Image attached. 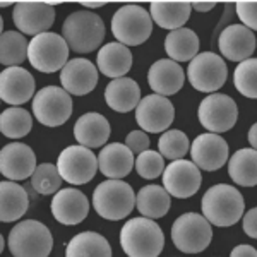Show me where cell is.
<instances>
[{
  "instance_id": "cell-36",
  "label": "cell",
  "mask_w": 257,
  "mask_h": 257,
  "mask_svg": "<svg viewBox=\"0 0 257 257\" xmlns=\"http://www.w3.org/2000/svg\"><path fill=\"white\" fill-rule=\"evenodd\" d=\"M62 180L59 168L53 163H41L38 165L36 172L31 177V185L41 196H52L57 194L62 187Z\"/></svg>"
},
{
  "instance_id": "cell-16",
  "label": "cell",
  "mask_w": 257,
  "mask_h": 257,
  "mask_svg": "<svg viewBox=\"0 0 257 257\" xmlns=\"http://www.w3.org/2000/svg\"><path fill=\"white\" fill-rule=\"evenodd\" d=\"M35 151L23 143H11L2 148L0 153V172L11 182H19L31 178L36 172Z\"/></svg>"
},
{
  "instance_id": "cell-42",
  "label": "cell",
  "mask_w": 257,
  "mask_h": 257,
  "mask_svg": "<svg viewBox=\"0 0 257 257\" xmlns=\"http://www.w3.org/2000/svg\"><path fill=\"white\" fill-rule=\"evenodd\" d=\"M230 257H257V250L252 245L242 243V245H237L231 250Z\"/></svg>"
},
{
  "instance_id": "cell-41",
  "label": "cell",
  "mask_w": 257,
  "mask_h": 257,
  "mask_svg": "<svg viewBox=\"0 0 257 257\" xmlns=\"http://www.w3.org/2000/svg\"><path fill=\"white\" fill-rule=\"evenodd\" d=\"M242 228L250 238H257V208L248 209L242 218Z\"/></svg>"
},
{
  "instance_id": "cell-12",
  "label": "cell",
  "mask_w": 257,
  "mask_h": 257,
  "mask_svg": "<svg viewBox=\"0 0 257 257\" xmlns=\"http://www.w3.org/2000/svg\"><path fill=\"white\" fill-rule=\"evenodd\" d=\"M197 117L201 125L213 134L228 132L235 127L238 118V108L233 98L228 94L213 93L199 103Z\"/></svg>"
},
{
  "instance_id": "cell-24",
  "label": "cell",
  "mask_w": 257,
  "mask_h": 257,
  "mask_svg": "<svg viewBox=\"0 0 257 257\" xmlns=\"http://www.w3.org/2000/svg\"><path fill=\"white\" fill-rule=\"evenodd\" d=\"M110 134L111 128L108 120L101 113H96V111L81 115L77 122L74 123V138L81 146L89 149L105 146Z\"/></svg>"
},
{
  "instance_id": "cell-37",
  "label": "cell",
  "mask_w": 257,
  "mask_h": 257,
  "mask_svg": "<svg viewBox=\"0 0 257 257\" xmlns=\"http://www.w3.org/2000/svg\"><path fill=\"white\" fill-rule=\"evenodd\" d=\"M233 84L242 96L257 99V59L240 62L233 72Z\"/></svg>"
},
{
  "instance_id": "cell-45",
  "label": "cell",
  "mask_w": 257,
  "mask_h": 257,
  "mask_svg": "<svg viewBox=\"0 0 257 257\" xmlns=\"http://www.w3.org/2000/svg\"><path fill=\"white\" fill-rule=\"evenodd\" d=\"M81 6L82 7H88V9H96V7H101V6H105V2H81Z\"/></svg>"
},
{
  "instance_id": "cell-43",
  "label": "cell",
  "mask_w": 257,
  "mask_h": 257,
  "mask_svg": "<svg viewBox=\"0 0 257 257\" xmlns=\"http://www.w3.org/2000/svg\"><path fill=\"white\" fill-rule=\"evenodd\" d=\"M214 6H216L214 2H192V9L197 12H209L214 9Z\"/></svg>"
},
{
  "instance_id": "cell-44",
  "label": "cell",
  "mask_w": 257,
  "mask_h": 257,
  "mask_svg": "<svg viewBox=\"0 0 257 257\" xmlns=\"http://www.w3.org/2000/svg\"><path fill=\"white\" fill-rule=\"evenodd\" d=\"M248 144L252 146V149L257 151V122L250 127V131H248Z\"/></svg>"
},
{
  "instance_id": "cell-28",
  "label": "cell",
  "mask_w": 257,
  "mask_h": 257,
  "mask_svg": "<svg viewBox=\"0 0 257 257\" xmlns=\"http://www.w3.org/2000/svg\"><path fill=\"white\" fill-rule=\"evenodd\" d=\"M192 12L190 2H151L149 14L155 24L163 30L175 31L184 28Z\"/></svg>"
},
{
  "instance_id": "cell-20",
  "label": "cell",
  "mask_w": 257,
  "mask_h": 257,
  "mask_svg": "<svg viewBox=\"0 0 257 257\" xmlns=\"http://www.w3.org/2000/svg\"><path fill=\"white\" fill-rule=\"evenodd\" d=\"M53 218L62 225L74 226L84 221L89 213V201L79 189H60L50 204Z\"/></svg>"
},
{
  "instance_id": "cell-3",
  "label": "cell",
  "mask_w": 257,
  "mask_h": 257,
  "mask_svg": "<svg viewBox=\"0 0 257 257\" xmlns=\"http://www.w3.org/2000/svg\"><path fill=\"white\" fill-rule=\"evenodd\" d=\"M62 36L76 53H89L99 48L105 38V24L96 12H72L62 24Z\"/></svg>"
},
{
  "instance_id": "cell-1",
  "label": "cell",
  "mask_w": 257,
  "mask_h": 257,
  "mask_svg": "<svg viewBox=\"0 0 257 257\" xmlns=\"http://www.w3.org/2000/svg\"><path fill=\"white\" fill-rule=\"evenodd\" d=\"M202 216L211 225L226 228L233 226L243 218L245 199L238 189L228 184H216L206 190L201 201Z\"/></svg>"
},
{
  "instance_id": "cell-34",
  "label": "cell",
  "mask_w": 257,
  "mask_h": 257,
  "mask_svg": "<svg viewBox=\"0 0 257 257\" xmlns=\"http://www.w3.org/2000/svg\"><path fill=\"white\" fill-rule=\"evenodd\" d=\"M33 128V117L28 110L21 106H11L0 115V131L6 138L21 139L28 136Z\"/></svg>"
},
{
  "instance_id": "cell-2",
  "label": "cell",
  "mask_w": 257,
  "mask_h": 257,
  "mask_svg": "<svg viewBox=\"0 0 257 257\" xmlns=\"http://www.w3.org/2000/svg\"><path fill=\"white\" fill-rule=\"evenodd\" d=\"M120 247L127 257H158L165 247L163 230L149 218H132L120 230Z\"/></svg>"
},
{
  "instance_id": "cell-18",
  "label": "cell",
  "mask_w": 257,
  "mask_h": 257,
  "mask_svg": "<svg viewBox=\"0 0 257 257\" xmlns=\"http://www.w3.org/2000/svg\"><path fill=\"white\" fill-rule=\"evenodd\" d=\"M255 35L243 24H228L218 35V48L225 59L243 62L252 59L255 52Z\"/></svg>"
},
{
  "instance_id": "cell-32",
  "label": "cell",
  "mask_w": 257,
  "mask_h": 257,
  "mask_svg": "<svg viewBox=\"0 0 257 257\" xmlns=\"http://www.w3.org/2000/svg\"><path fill=\"white\" fill-rule=\"evenodd\" d=\"M172 201H170V194L167 189L161 185H146L138 192V202L136 208L144 218L149 219H158L163 218L170 211Z\"/></svg>"
},
{
  "instance_id": "cell-22",
  "label": "cell",
  "mask_w": 257,
  "mask_h": 257,
  "mask_svg": "<svg viewBox=\"0 0 257 257\" xmlns=\"http://www.w3.org/2000/svg\"><path fill=\"white\" fill-rule=\"evenodd\" d=\"M149 88L155 91V94L161 96H172L184 88L185 74L184 69L173 62L172 59H161L156 60L149 67L148 72Z\"/></svg>"
},
{
  "instance_id": "cell-31",
  "label": "cell",
  "mask_w": 257,
  "mask_h": 257,
  "mask_svg": "<svg viewBox=\"0 0 257 257\" xmlns=\"http://www.w3.org/2000/svg\"><path fill=\"white\" fill-rule=\"evenodd\" d=\"M65 257H111L110 242L96 231H82L70 238Z\"/></svg>"
},
{
  "instance_id": "cell-23",
  "label": "cell",
  "mask_w": 257,
  "mask_h": 257,
  "mask_svg": "<svg viewBox=\"0 0 257 257\" xmlns=\"http://www.w3.org/2000/svg\"><path fill=\"white\" fill-rule=\"evenodd\" d=\"M98 167L99 172L106 178L122 180L136 167L134 153L125 144H120V143L106 144L105 148H101V151L98 155Z\"/></svg>"
},
{
  "instance_id": "cell-8",
  "label": "cell",
  "mask_w": 257,
  "mask_h": 257,
  "mask_svg": "<svg viewBox=\"0 0 257 257\" xmlns=\"http://www.w3.org/2000/svg\"><path fill=\"white\" fill-rule=\"evenodd\" d=\"M69 45L57 33H43L30 41L28 60L40 72L52 74L62 70L69 62Z\"/></svg>"
},
{
  "instance_id": "cell-6",
  "label": "cell",
  "mask_w": 257,
  "mask_h": 257,
  "mask_svg": "<svg viewBox=\"0 0 257 257\" xmlns=\"http://www.w3.org/2000/svg\"><path fill=\"white\" fill-rule=\"evenodd\" d=\"M111 33L118 43L125 47H138L153 33L151 14L136 4H127L120 7L111 18Z\"/></svg>"
},
{
  "instance_id": "cell-13",
  "label": "cell",
  "mask_w": 257,
  "mask_h": 257,
  "mask_svg": "<svg viewBox=\"0 0 257 257\" xmlns=\"http://www.w3.org/2000/svg\"><path fill=\"white\" fill-rule=\"evenodd\" d=\"M175 118V106L167 96L161 94H148L141 99L136 108V120L144 132L158 134L167 132Z\"/></svg>"
},
{
  "instance_id": "cell-19",
  "label": "cell",
  "mask_w": 257,
  "mask_h": 257,
  "mask_svg": "<svg viewBox=\"0 0 257 257\" xmlns=\"http://www.w3.org/2000/svg\"><path fill=\"white\" fill-rule=\"evenodd\" d=\"M35 77L24 67H7L0 74V98L7 105L19 106L35 98Z\"/></svg>"
},
{
  "instance_id": "cell-17",
  "label": "cell",
  "mask_w": 257,
  "mask_h": 257,
  "mask_svg": "<svg viewBox=\"0 0 257 257\" xmlns=\"http://www.w3.org/2000/svg\"><path fill=\"white\" fill-rule=\"evenodd\" d=\"M190 156L199 170L214 172L228 161V144L219 134H201L190 144Z\"/></svg>"
},
{
  "instance_id": "cell-35",
  "label": "cell",
  "mask_w": 257,
  "mask_h": 257,
  "mask_svg": "<svg viewBox=\"0 0 257 257\" xmlns=\"http://www.w3.org/2000/svg\"><path fill=\"white\" fill-rule=\"evenodd\" d=\"M190 143L185 132L178 131V128H172L161 134V138L158 139V151L163 158L177 161V160H184V156L189 153Z\"/></svg>"
},
{
  "instance_id": "cell-38",
  "label": "cell",
  "mask_w": 257,
  "mask_h": 257,
  "mask_svg": "<svg viewBox=\"0 0 257 257\" xmlns=\"http://www.w3.org/2000/svg\"><path fill=\"white\" fill-rule=\"evenodd\" d=\"M165 168H167L165 167V158L160 155V151L148 149V151L138 155V160H136V172L146 180L161 177Z\"/></svg>"
},
{
  "instance_id": "cell-21",
  "label": "cell",
  "mask_w": 257,
  "mask_h": 257,
  "mask_svg": "<svg viewBox=\"0 0 257 257\" xmlns=\"http://www.w3.org/2000/svg\"><path fill=\"white\" fill-rule=\"evenodd\" d=\"M62 88L69 94L84 96L96 88L98 84V69L93 62L88 59H72L67 62L64 69L60 70Z\"/></svg>"
},
{
  "instance_id": "cell-27",
  "label": "cell",
  "mask_w": 257,
  "mask_h": 257,
  "mask_svg": "<svg viewBox=\"0 0 257 257\" xmlns=\"http://www.w3.org/2000/svg\"><path fill=\"white\" fill-rule=\"evenodd\" d=\"M30 208V197L24 187L11 180L0 184V219L4 223L18 221Z\"/></svg>"
},
{
  "instance_id": "cell-5",
  "label": "cell",
  "mask_w": 257,
  "mask_h": 257,
  "mask_svg": "<svg viewBox=\"0 0 257 257\" xmlns=\"http://www.w3.org/2000/svg\"><path fill=\"white\" fill-rule=\"evenodd\" d=\"M7 243L14 257H48L53 248V237L41 221L24 219L11 230Z\"/></svg>"
},
{
  "instance_id": "cell-4",
  "label": "cell",
  "mask_w": 257,
  "mask_h": 257,
  "mask_svg": "<svg viewBox=\"0 0 257 257\" xmlns=\"http://www.w3.org/2000/svg\"><path fill=\"white\" fill-rule=\"evenodd\" d=\"M138 196L134 189L123 180H108L98 184L93 192V208L101 218L118 221L132 213Z\"/></svg>"
},
{
  "instance_id": "cell-7",
  "label": "cell",
  "mask_w": 257,
  "mask_h": 257,
  "mask_svg": "<svg viewBox=\"0 0 257 257\" xmlns=\"http://www.w3.org/2000/svg\"><path fill=\"white\" fill-rule=\"evenodd\" d=\"M213 238L211 223L199 213L180 214L172 225V240L184 254H199L206 250Z\"/></svg>"
},
{
  "instance_id": "cell-30",
  "label": "cell",
  "mask_w": 257,
  "mask_h": 257,
  "mask_svg": "<svg viewBox=\"0 0 257 257\" xmlns=\"http://www.w3.org/2000/svg\"><path fill=\"white\" fill-rule=\"evenodd\" d=\"M165 52L173 62H190L199 55V36L189 28L170 31L165 38Z\"/></svg>"
},
{
  "instance_id": "cell-10",
  "label": "cell",
  "mask_w": 257,
  "mask_h": 257,
  "mask_svg": "<svg viewBox=\"0 0 257 257\" xmlns=\"http://www.w3.org/2000/svg\"><path fill=\"white\" fill-rule=\"evenodd\" d=\"M187 77L194 89L213 94L226 82L228 67L218 53L201 52L196 59L190 60Z\"/></svg>"
},
{
  "instance_id": "cell-25",
  "label": "cell",
  "mask_w": 257,
  "mask_h": 257,
  "mask_svg": "<svg viewBox=\"0 0 257 257\" xmlns=\"http://www.w3.org/2000/svg\"><path fill=\"white\" fill-rule=\"evenodd\" d=\"M96 65L99 72L110 77L111 81L120 79L132 67V52L118 41L106 43L105 47L99 48Z\"/></svg>"
},
{
  "instance_id": "cell-26",
  "label": "cell",
  "mask_w": 257,
  "mask_h": 257,
  "mask_svg": "<svg viewBox=\"0 0 257 257\" xmlns=\"http://www.w3.org/2000/svg\"><path fill=\"white\" fill-rule=\"evenodd\" d=\"M141 88L131 77H120L108 82L105 88V101L113 111L127 113L138 108L141 103Z\"/></svg>"
},
{
  "instance_id": "cell-14",
  "label": "cell",
  "mask_w": 257,
  "mask_h": 257,
  "mask_svg": "<svg viewBox=\"0 0 257 257\" xmlns=\"http://www.w3.org/2000/svg\"><path fill=\"white\" fill-rule=\"evenodd\" d=\"M12 21L23 35L38 36L48 33L55 23L53 4L48 2H18L12 11Z\"/></svg>"
},
{
  "instance_id": "cell-33",
  "label": "cell",
  "mask_w": 257,
  "mask_h": 257,
  "mask_svg": "<svg viewBox=\"0 0 257 257\" xmlns=\"http://www.w3.org/2000/svg\"><path fill=\"white\" fill-rule=\"evenodd\" d=\"M30 43L19 31H4L0 38V62L9 67H18L28 59Z\"/></svg>"
},
{
  "instance_id": "cell-40",
  "label": "cell",
  "mask_w": 257,
  "mask_h": 257,
  "mask_svg": "<svg viewBox=\"0 0 257 257\" xmlns=\"http://www.w3.org/2000/svg\"><path fill=\"white\" fill-rule=\"evenodd\" d=\"M149 144H151V141H149L148 134L144 131H132V132H128L125 138V146L131 149L134 155H141V153L148 151Z\"/></svg>"
},
{
  "instance_id": "cell-39",
  "label": "cell",
  "mask_w": 257,
  "mask_h": 257,
  "mask_svg": "<svg viewBox=\"0 0 257 257\" xmlns=\"http://www.w3.org/2000/svg\"><path fill=\"white\" fill-rule=\"evenodd\" d=\"M235 11L243 26L250 31H257V2H237Z\"/></svg>"
},
{
  "instance_id": "cell-11",
  "label": "cell",
  "mask_w": 257,
  "mask_h": 257,
  "mask_svg": "<svg viewBox=\"0 0 257 257\" xmlns=\"http://www.w3.org/2000/svg\"><path fill=\"white\" fill-rule=\"evenodd\" d=\"M60 177L67 184L72 185H84L94 178L98 172V156L93 149L84 148L81 144L77 146H67L59 155L57 160Z\"/></svg>"
},
{
  "instance_id": "cell-15",
  "label": "cell",
  "mask_w": 257,
  "mask_h": 257,
  "mask_svg": "<svg viewBox=\"0 0 257 257\" xmlns=\"http://www.w3.org/2000/svg\"><path fill=\"white\" fill-rule=\"evenodd\" d=\"M163 187L170 196L177 199H187L197 194L202 184V175L194 161L177 160L172 161L163 172Z\"/></svg>"
},
{
  "instance_id": "cell-29",
  "label": "cell",
  "mask_w": 257,
  "mask_h": 257,
  "mask_svg": "<svg viewBox=\"0 0 257 257\" xmlns=\"http://www.w3.org/2000/svg\"><path fill=\"white\" fill-rule=\"evenodd\" d=\"M228 175L240 187L257 185V151L252 148L238 149L228 161Z\"/></svg>"
},
{
  "instance_id": "cell-9",
  "label": "cell",
  "mask_w": 257,
  "mask_h": 257,
  "mask_svg": "<svg viewBox=\"0 0 257 257\" xmlns=\"http://www.w3.org/2000/svg\"><path fill=\"white\" fill-rule=\"evenodd\" d=\"M33 115L47 127L64 125L72 115V98L64 88L47 86L35 94L31 103Z\"/></svg>"
}]
</instances>
